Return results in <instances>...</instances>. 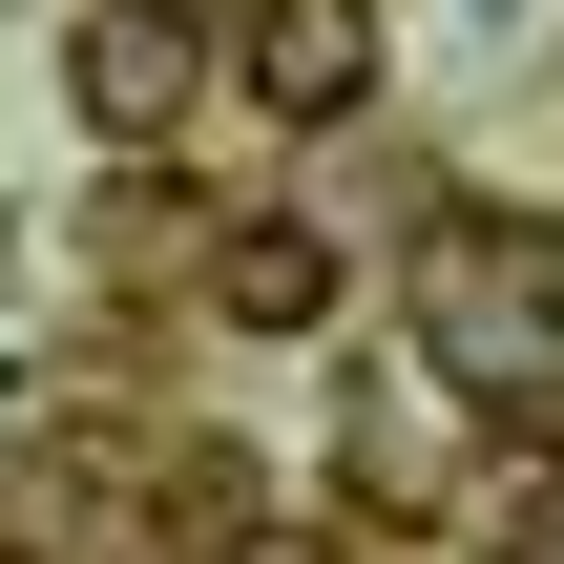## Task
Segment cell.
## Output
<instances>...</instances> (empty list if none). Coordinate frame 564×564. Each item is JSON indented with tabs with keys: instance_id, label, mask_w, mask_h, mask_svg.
<instances>
[{
	"instance_id": "obj_5",
	"label": "cell",
	"mask_w": 564,
	"mask_h": 564,
	"mask_svg": "<svg viewBox=\"0 0 564 564\" xmlns=\"http://www.w3.org/2000/svg\"><path fill=\"white\" fill-rule=\"evenodd\" d=\"M481 564H564V481H523V502L481 523Z\"/></svg>"
},
{
	"instance_id": "obj_3",
	"label": "cell",
	"mask_w": 564,
	"mask_h": 564,
	"mask_svg": "<svg viewBox=\"0 0 564 564\" xmlns=\"http://www.w3.org/2000/svg\"><path fill=\"white\" fill-rule=\"evenodd\" d=\"M167 105H188V21L105 0V21H84V126H167Z\"/></svg>"
},
{
	"instance_id": "obj_1",
	"label": "cell",
	"mask_w": 564,
	"mask_h": 564,
	"mask_svg": "<svg viewBox=\"0 0 564 564\" xmlns=\"http://www.w3.org/2000/svg\"><path fill=\"white\" fill-rule=\"evenodd\" d=\"M419 314H440V377H460L481 419H523V440L564 419V272L544 251H440Z\"/></svg>"
},
{
	"instance_id": "obj_2",
	"label": "cell",
	"mask_w": 564,
	"mask_h": 564,
	"mask_svg": "<svg viewBox=\"0 0 564 564\" xmlns=\"http://www.w3.org/2000/svg\"><path fill=\"white\" fill-rule=\"evenodd\" d=\"M251 84H272L293 126L377 105V0H251Z\"/></svg>"
},
{
	"instance_id": "obj_4",
	"label": "cell",
	"mask_w": 564,
	"mask_h": 564,
	"mask_svg": "<svg viewBox=\"0 0 564 564\" xmlns=\"http://www.w3.org/2000/svg\"><path fill=\"white\" fill-rule=\"evenodd\" d=\"M209 314L314 335V314H335V230H230V251H209Z\"/></svg>"
},
{
	"instance_id": "obj_6",
	"label": "cell",
	"mask_w": 564,
	"mask_h": 564,
	"mask_svg": "<svg viewBox=\"0 0 564 564\" xmlns=\"http://www.w3.org/2000/svg\"><path fill=\"white\" fill-rule=\"evenodd\" d=\"M251 564H314V544H251Z\"/></svg>"
}]
</instances>
